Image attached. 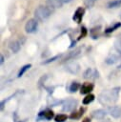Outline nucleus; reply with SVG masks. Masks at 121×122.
Segmentation results:
<instances>
[{"mask_svg":"<svg viewBox=\"0 0 121 122\" xmlns=\"http://www.w3.org/2000/svg\"><path fill=\"white\" fill-rule=\"evenodd\" d=\"M114 49L116 50V51L121 53V38H117L114 41Z\"/></svg>","mask_w":121,"mask_h":122,"instance_id":"nucleus-23","label":"nucleus"},{"mask_svg":"<svg viewBox=\"0 0 121 122\" xmlns=\"http://www.w3.org/2000/svg\"><path fill=\"white\" fill-rule=\"evenodd\" d=\"M79 87H80V85L78 82H71L70 87H69V92H75L79 89Z\"/></svg>","mask_w":121,"mask_h":122,"instance_id":"nucleus-17","label":"nucleus"},{"mask_svg":"<svg viewBox=\"0 0 121 122\" xmlns=\"http://www.w3.org/2000/svg\"><path fill=\"white\" fill-rule=\"evenodd\" d=\"M109 112L111 113V115L114 118H118L121 116V109L119 107L116 106H112L109 108Z\"/></svg>","mask_w":121,"mask_h":122,"instance_id":"nucleus-10","label":"nucleus"},{"mask_svg":"<svg viewBox=\"0 0 121 122\" xmlns=\"http://www.w3.org/2000/svg\"><path fill=\"white\" fill-rule=\"evenodd\" d=\"M10 50H11L14 53H16V52H18L19 50H20V43H19L18 41H13V42L10 43Z\"/></svg>","mask_w":121,"mask_h":122,"instance_id":"nucleus-16","label":"nucleus"},{"mask_svg":"<svg viewBox=\"0 0 121 122\" xmlns=\"http://www.w3.org/2000/svg\"><path fill=\"white\" fill-rule=\"evenodd\" d=\"M38 28V22L36 19L31 18L30 20L27 21L26 25H25V30L27 33H33L37 30Z\"/></svg>","mask_w":121,"mask_h":122,"instance_id":"nucleus-4","label":"nucleus"},{"mask_svg":"<svg viewBox=\"0 0 121 122\" xmlns=\"http://www.w3.org/2000/svg\"><path fill=\"white\" fill-rule=\"evenodd\" d=\"M47 4L49 7L52 9H57V8H61L63 3L60 0H47Z\"/></svg>","mask_w":121,"mask_h":122,"instance_id":"nucleus-14","label":"nucleus"},{"mask_svg":"<svg viewBox=\"0 0 121 122\" xmlns=\"http://www.w3.org/2000/svg\"><path fill=\"white\" fill-rule=\"evenodd\" d=\"M31 67V65L30 64H27V65H25V66H23L21 69H20V71H19V72H18V74H17V77H21Z\"/></svg>","mask_w":121,"mask_h":122,"instance_id":"nucleus-18","label":"nucleus"},{"mask_svg":"<svg viewBox=\"0 0 121 122\" xmlns=\"http://www.w3.org/2000/svg\"><path fill=\"white\" fill-rule=\"evenodd\" d=\"M19 122H25V121H19Z\"/></svg>","mask_w":121,"mask_h":122,"instance_id":"nucleus-31","label":"nucleus"},{"mask_svg":"<svg viewBox=\"0 0 121 122\" xmlns=\"http://www.w3.org/2000/svg\"><path fill=\"white\" fill-rule=\"evenodd\" d=\"M98 77V71L94 69L89 68L84 72V78H96Z\"/></svg>","mask_w":121,"mask_h":122,"instance_id":"nucleus-8","label":"nucleus"},{"mask_svg":"<svg viewBox=\"0 0 121 122\" xmlns=\"http://www.w3.org/2000/svg\"><path fill=\"white\" fill-rule=\"evenodd\" d=\"M80 50H81V49H76L75 51L69 52V54H68V55H66V57L63 59V61H65V62H66V61H68V60H71V59H73V58L77 57V56L80 54Z\"/></svg>","mask_w":121,"mask_h":122,"instance_id":"nucleus-13","label":"nucleus"},{"mask_svg":"<svg viewBox=\"0 0 121 122\" xmlns=\"http://www.w3.org/2000/svg\"><path fill=\"white\" fill-rule=\"evenodd\" d=\"M77 100L73 99V98H69L67 100H65L63 102V107H62V111L63 112H72L73 110H75L76 106H77Z\"/></svg>","mask_w":121,"mask_h":122,"instance_id":"nucleus-3","label":"nucleus"},{"mask_svg":"<svg viewBox=\"0 0 121 122\" xmlns=\"http://www.w3.org/2000/svg\"><path fill=\"white\" fill-rule=\"evenodd\" d=\"M119 68H121V65H120V66H119Z\"/></svg>","mask_w":121,"mask_h":122,"instance_id":"nucleus-32","label":"nucleus"},{"mask_svg":"<svg viewBox=\"0 0 121 122\" xmlns=\"http://www.w3.org/2000/svg\"><path fill=\"white\" fill-rule=\"evenodd\" d=\"M93 100H94V95L91 94V93H90V94H88V95L83 99V104H84V105H88V104H90L91 102H92Z\"/></svg>","mask_w":121,"mask_h":122,"instance_id":"nucleus-19","label":"nucleus"},{"mask_svg":"<svg viewBox=\"0 0 121 122\" xmlns=\"http://www.w3.org/2000/svg\"><path fill=\"white\" fill-rule=\"evenodd\" d=\"M92 90H93V84L89 83V82H86V83H84L80 87V93L81 94H87V93L90 94V92Z\"/></svg>","mask_w":121,"mask_h":122,"instance_id":"nucleus-7","label":"nucleus"},{"mask_svg":"<svg viewBox=\"0 0 121 122\" xmlns=\"http://www.w3.org/2000/svg\"><path fill=\"white\" fill-rule=\"evenodd\" d=\"M120 88L116 87L110 91H105L101 92L98 96V100L102 105H111L112 103H115L118 99Z\"/></svg>","mask_w":121,"mask_h":122,"instance_id":"nucleus-1","label":"nucleus"},{"mask_svg":"<svg viewBox=\"0 0 121 122\" xmlns=\"http://www.w3.org/2000/svg\"><path fill=\"white\" fill-rule=\"evenodd\" d=\"M62 3H70L71 0H60Z\"/></svg>","mask_w":121,"mask_h":122,"instance_id":"nucleus-28","label":"nucleus"},{"mask_svg":"<svg viewBox=\"0 0 121 122\" xmlns=\"http://www.w3.org/2000/svg\"><path fill=\"white\" fill-rule=\"evenodd\" d=\"M81 30H81V34H80V36H79V38H78V39L83 38V37H84V36H86V34H87V30H86V28H85V27H83Z\"/></svg>","mask_w":121,"mask_h":122,"instance_id":"nucleus-26","label":"nucleus"},{"mask_svg":"<svg viewBox=\"0 0 121 122\" xmlns=\"http://www.w3.org/2000/svg\"><path fill=\"white\" fill-rule=\"evenodd\" d=\"M80 70V66L76 63V62H71V63H69L67 66H66V71L71 72V73H77Z\"/></svg>","mask_w":121,"mask_h":122,"instance_id":"nucleus-6","label":"nucleus"},{"mask_svg":"<svg viewBox=\"0 0 121 122\" xmlns=\"http://www.w3.org/2000/svg\"><path fill=\"white\" fill-rule=\"evenodd\" d=\"M50 14H51V10L46 6H39L34 10V16L36 20H41V21L45 20L49 18Z\"/></svg>","mask_w":121,"mask_h":122,"instance_id":"nucleus-2","label":"nucleus"},{"mask_svg":"<svg viewBox=\"0 0 121 122\" xmlns=\"http://www.w3.org/2000/svg\"><path fill=\"white\" fill-rule=\"evenodd\" d=\"M67 118H68V116L66 114L62 113V114H57L54 117V120H55V122H65L67 120Z\"/></svg>","mask_w":121,"mask_h":122,"instance_id":"nucleus-22","label":"nucleus"},{"mask_svg":"<svg viewBox=\"0 0 121 122\" xmlns=\"http://www.w3.org/2000/svg\"><path fill=\"white\" fill-rule=\"evenodd\" d=\"M53 115H54V113L50 109H46L43 112H39V116L42 117V118H45L47 120H50L53 117Z\"/></svg>","mask_w":121,"mask_h":122,"instance_id":"nucleus-9","label":"nucleus"},{"mask_svg":"<svg viewBox=\"0 0 121 122\" xmlns=\"http://www.w3.org/2000/svg\"><path fill=\"white\" fill-rule=\"evenodd\" d=\"M106 114H107V112L104 110H95L91 112V116L94 119H103L106 116Z\"/></svg>","mask_w":121,"mask_h":122,"instance_id":"nucleus-11","label":"nucleus"},{"mask_svg":"<svg viewBox=\"0 0 121 122\" xmlns=\"http://www.w3.org/2000/svg\"><path fill=\"white\" fill-rule=\"evenodd\" d=\"M96 0H84V5L87 8H92L93 5L95 4Z\"/></svg>","mask_w":121,"mask_h":122,"instance_id":"nucleus-24","label":"nucleus"},{"mask_svg":"<svg viewBox=\"0 0 121 122\" xmlns=\"http://www.w3.org/2000/svg\"><path fill=\"white\" fill-rule=\"evenodd\" d=\"M85 111H86L85 108H80L78 111H73L70 117H71V119H79V118L84 114Z\"/></svg>","mask_w":121,"mask_h":122,"instance_id":"nucleus-12","label":"nucleus"},{"mask_svg":"<svg viewBox=\"0 0 121 122\" xmlns=\"http://www.w3.org/2000/svg\"><path fill=\"white\" fill-rule=\"evenodd\" d=\"M101 122H111L110 119H105V120H102Z\"/></svg>","mask_w":121,"mask_h":122,"instance_id":"nucleus-30","label":"nucleus"},{"mask_svg":"<svg viewBox=\"0 0 121 122\" xmlns=\"http://www.w3.org/2000/svg\"><path fill=\"white\" fill-rule=\"evenodd\" d=\"M82 122H91V119H90V117H85Z\"/></svg>","mask_w":121,"mask_h":122,"instance_id":"nucleus-27","label":"nucleus"},{"mask_svg":"<svg viewBox=\"0 0 121 122\" xmlns=\"http://www.w3.org/2000/svg\"><path fill=\"white\" fill-rule=\"evenodd\" d=\"M118 59H119V56L118 55H116V54H111L110 56H108L106 58L105 62L107 64H109V65H111V64H114L115 62H117Z\"/></svg>","mask_w":121,"mask_h":122,"instance_id":"nucleus-15","label":"nucleus"},{"mask_svg":"<svg viewBox=\"0 0 121 122\" xmlns=\"http://www.w3.org/2000/svg\"><path fill=\"white\" fill-rule=\"evenodd\" d=\"M119 27H121V23H120V22H118V23H115L113 26H111V27L108 28V29L105 30V32H106V33H111V32H112L113 30H115L116 29H118Z\"/></svg>","mask_w":121,"mask_h":122,"instance_id":"nucleus-21","label":"nucleus"},{"mask_svg":"<svg viewBox=\"0 0 121 122\" xmlns=\"http://www.w3.org/2000/svg\"><path fill=\"white\" fill-rule=\"evenodd\" d=\"M0 62H1V64L4 62V56H3V55H1V60H0Z\"/></svg>","mask_w":121,"mask_h":122,"instance_id":"nucleus-29","label":"nucleus"},{"mask_svg":"<svg viewBox=\"0 0 121 122\" xmlns=\"http://www.w3.org/2000/svg\"><path fill=\"white\" fill-rule=\"evenodd\" d=\"M84 13H85V9L82 7H78L76 9V10L74 11V14L72 16V20H74L76 23H80L82 21Z\"/></svg>","mask_w":121,"mask_h":122,"instance_id":"nucleus-5","label":"nucleus"},{"mask_svg":"<svg viewBox=\"0 0 121 122\" xmlns=\"http://www.w3.org/2000/svg\"><path fill=\"white\" fill-rule=\"evenodd\" d=\"M61 57V54H59V55H55V56H53V57H51V58H49L48 60H46V61H44L42 64H48V63H50V62H53V61H55L56 59H58V58H60Z\"/></svg>","mask_w":121,"mask_h":122,"instance_id":"nucleus-25","label":"nucleus"},{"mask_svg":"<svg viewBox=\"0 0 121 122\" xmlns=\"http://www.w3.org/2000/svg\"><path fill=\"white\" fill-rule=\"evenodd\" d=\"M121 6V0H112L108 3V8H117Z\"/></svg>","mask_w":121,"mask_h":122,"instance_id":"nucleus-20","label":"nucleus"}]
</instances>
